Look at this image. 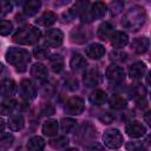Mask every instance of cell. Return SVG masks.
<instances>
[{
	"mask_svg": "<svg viewBox=\"0 0 151 151\" xmlns=\"http://www.w3.org/2000/svg\"><path fill=\"white\" fill-rule=\"evenodd\" d=\"M86 59H85V57H83L81 54H74L72 58H71V60H70V66H71V68L73 70V71H80V70H83V68H85V66H86Z\"/></svg>",
	"mask_w": 151,
	"mask_h": 151,
	"instance_id": "d4e9b609",
	"label": "cell"
},
{
	"mask_svg": "<svg viewBox=\"0 0 151 151\" xmlns=\"http://www.w3.org/2000/svg\"><path fill=\"white\" fill-rule=\"evenodd\" d=\"M127 151H147V146L139 140H131L127 142L125 145Z\"/></svg>",
	"mask_w": 151,
	"mask_h": 151,
	"instance_id": "4dcf8cb0",
	"label": "cell"
},
{
	"mask_svg": "<svg viewBox=\"0 0 151 151\" xmlns=\"http://www.w3.org/2000/svg\"><path fill=\"white\" fill-rule=\"evenodd\" d=\"M146 72V65L143 61H136L129 66V76L132 79H139L144 77Z\"/></svg>",
	"mask_w": 151,
	"mask_h": 151,
	"instance_id": "5bb4252c",
	"label": "cell"
},
{
	"mask_svg": "<svg viewBox=\"0 0 151 151\" xmlns=\"http://www.w3.org/2000/svg\"><path fill=\"white\" fill-rule=\"evenodd\" d=\"M5 126H6V124H5V120L2 119V118H0V133L5 130Z\"/></svg>",
	"mask_w": 151,
	"mask_h": 151,
	"instance_id": "ee69618b",
	"label": "cell"
},
{
	"mask_svg": "<svg viewBox=\"0 0 151 151\" xmlns=\"http://www.w3.org/2000/svg\"><path fill=\"white\" fill-rule=\"evenodd\" d=\"M149 46H150V41H149V38H146V37L136 38V39L132 41V44H131L132 50H133L136 53H138V54L145 53V52L147 51Z\"/></svg>",
	"mask_w": 151,
	"mask_h": 151,
	"instance_id": "2e32d148",
	"label": "cell"
},
{
	"mask_svg": "<svg viewBox=\"0 0 151 151\" xmlns=\"http://www.w3.org/2000/svg\"><path fill=\"white\" fill-rule=\"evenodd\" d=\"M76 123L77 122L74 119H72V118H63L61 119V130L64 132L68 133V132L73 131V129L76 126Z\"/></svg>",
	"mask_w": 151,
	"mask_h": 151,
	"instance_id": "836d02e7",
	"label": "cell"
},
{
	"mask_svg": "<svg viewBox=\"0 0 151 151\" xmlns=\"http://www.w3.org/2000/svg\"><path fill=\"white\" fill-rule=\"evenodd\" d=\"M64 41V33L58 28L48 29L45 34V44L50 47H58Z\"/></svg>",
	"mask_w": 151,
	"mask_h": 151,
	"instance_id": "9c48e42d",
	"label": "cell"
},
{
	"mask_svg": "<svg viewBox=\"0 0 151 151\" xmlns=\"http://www.w3.org/2000/svg\"><path fill=\"white\" fill-rule=\"evenodd\" d=\"M150 114H151V113H150V112H147V113L145 114V117H144V118H145V120H146V123H147L149 125L151 124V120H150Z\"/></svg>",
	"mask_w": 151,
	"mask_h": 151,
	"instance_id": "f6af8a7d",
	"label": "cell"
},
{
	"mask_svg": "<svg viewBox=\"0 0 151 151\" xmlns=\"http://www.w3.org/2000/svg\"><path fill=\"white\" fill-rule=\"evenodd\" d=\"M13 29V24L8 20H0V34L8 35Z\"/></svg>",
	"mask_w": 151,
	"mask_h": 151,
	"instance_id": "d590c367",
	"label": "cell"
},
{
	"mask_svg": "<svg viewBox=\"0 0 151 151\" xmlns=\"http://www.w3.org/2000/svg\"><path fill=\"white\" fill-rule=\"evenodd\" d=\"M109 104L113 110H123L126 107V99L122 96L114 94L109 99Z\"/></svg>",
	"mask_w": 151,
	"mask_h": 151,
	"instance_id": "83f0119b",
	"label": "cell"
},
{
	"mask_svg": "<svg viewBox=\"0 0 151 151\" xmlns=\"http://www.w3.org/2000/svg\"><path fill=\"white\" fill-rule=\"evenodd\" d=\"M13 9V5L8 0H0V18L6 17Z\"/></svg>",
	"mask_w": 151,
	"mask_h": 151,
	"instance_id": "d6a6232c",
	"label": "cell"
},
{
	"mask_svg": "<svg viewBox=\"0 0 151 151\" xmlns=\"http://www.w3.org/2000/svg\"><path fill=\"white\" fill-rule=\"evenodd\" d=\"M13 142H14V137L11 133H5V134L0 136V147L1 149H7V147L12 146Z\"/></svg>",
	"mask_w": 151,
	"mask_h": 151,
	"instance_id": "e575fe53",
	"label": "cell"
},
{
	"mask_svg": "<svg viewBox=\"0 0 151 151\" xmlns=\"http://www.w3.org/2000/svg\"><path fill=\"white\" fill-rule=\"evenodd\" d=\"M31 55L29 52L25 48H19V47H11L6 52V60L8 64L15 66L18 70L24 71L25 66L29 61Z\"/></svg>",
	"mask_w": 151,
	"mask_h": 151,
	"instance_id": "3957f363",
	"label": "cell"
},
{
	"mask_svg": "<svg viewBox=\"0 0 151 151\" xmlns=\"http://www.w3.org/2000/svg\"><path fill=\"white\" fill-rule=\"evenodd\" d=\"M87 39H88V33H87V31L84 27H80L79 26V27L74 28L71 32V40L73 42L81 44V42H85Z\"/></svg>",
	"mask_w": 151,
	"mask_h": 151,
	"instance_id": "44dd1931",
	"label": "cell"
},
{
	"mask_svg": "<svg viewBox=\"0 0 151 151\" xmlns=\"http://www.w3.org/2000/svg\"><path fill=\"white\" fill-rule=\"evenodd\" d=\"M50 63H51V67H52L53 72H55V73H59L64 68V59L59 54L52 55L50 58Z\"/></svg>",
	"mask_w": 151,
	"mask_h": 151,
	"instance_id": "f1b7e54d",
	"label": "cell"
},
{
	"mask_svg": "<svg viewBox=\"0 0 151 151\" xmlns=\"http://www.w3.org/2000/svg\"><path fill=\"white\" fill-rule=\"evenodd\" d=\"M85 151H105V149L99 143H91L85 147Z\"/></svg>",
	"mask_w": 151,
	"mask_h": 151,
	"instance_id": "f35d334b",
	"label": "cell"
},
{
	"mask_svg": "<svg viewBox=\"0 0 151 151\" xmlns=\"http://www.w3.org/2000/svg\"><path fill=\"white\" fill-rule=\"evenodd\" d=\"M106 78L112 84H120L125 79V71L123 70V67L112 64L106 70Z\"/></svg>",
	"mask_w": 151,
	"mask_h": 151,
	"instance_id": "52a82bcc",
	"label": "cell"
},
{
	"mask_svg": "<svg viewBox=\"0 0 151 151\" xmlns=\"http://www.w3.org/2000/svg\"><path fill=\"white\" fill-rule=\"evenodd\" d=\"M96 136H97L96 127L92 124H90L88 122H86V123H84L83 125L79 126L74 137L78 139L79 143H86V142L93 140L96 138Z\"/></svg>",
	"mask_w": 151,
	"mask_h": 151,
	"instance_id": "5b68a950",
	"label": "cell"
},
{
	"mask_svg": "<svg viewBox=\"0 0 151 151\" xmlns=\"http://www.w3.org/2000/svg\"><path fill=\"white\" fill-rule=\"evenodd\" d=\"M67 86H68L71 90H76V88H78V81H77V79H72V80L67 81Z\"/></svg>",
	"mask_w": 151,
	"mask_h": 151,
	"instance_id": "b9f144b4",
	"label": "cell"
},
{
	"mask_svg": "<svg viewBox=\"0 0 151 151\" xmlns=\"http://www.w3.org/2000/svg\"><path fill=\"white\" fill-rule=\"evenodd\" d=\"M57 21V14L53 13V12H45L42 13L37 20L35 22L42 27H47V26H51L53 25L54 22Z\"/></svg>",
	"mask_w": 151,
	"mask_h": 151,
	"instance_id": "ffe728a7",
	"label": "cell"
},
{
	"mask_svg": "<svg viewBox=\"0 0 151 151\" xmlns=\"http://www.w3.org/2000/svg\"><path fill=\"white\" fill-rule=\"evenodd\" d=\"M15 104L17 103L14 100H9V99L0 101V114H9L15 109L17 106Z\"/></svg>",
	"mask_w": 151,
	"mask_h": 151,
	"instance_id": "f546056e",
	"label": "cell"
},
{
	"mask_svg": "<svg viewBox=\"0 0 151 151\" xmlns=\"http://www.w3.org/2000/svg\"><path fill=\"white\" fill-rule=\"evenodd\" d=\"M145 19H146L145 9L140 6H133L124 14L122 24L130 31H137L144 25Z\"/></svg>",
	"mask_w": 151,
	"mask_h": 151,
	"instance_id": "6da1fadb",
	"label": "cell"
},
{
	"mask_svg": "<svg viewBox=\"0 0 151 151\" xmlns=\"http://www.w3.org/2000/svg\"><path fill=\"white\" fill-rule=\"evenodd\" d=\"M146 103H147V101L145 100V98H139V99L137 100V104H138V106H139V107H142V109L146 106Z\"/></svg>",
	"mask_w": 151,
	"mask_h": 151,
	"instance_id": "7bdbcfd3",
	"label": "cell"
},
{
	"mask_svg": "<svg viewBox=\"0 0 151 151\" xmlns=\"http://www.w3.org/2000/svg\"><path fill=\"white\" fill-rule=\"evenodd\" d=\"M103 142L109 149H118L123 144V134L117 129L106 130L103 134Z\"/></svg>",
	"mask_w": 151,
	"mask_h": 151,
	"instance_id": "277c9868",
	"label": "cell"
},
{
	"mask_svg": "<svg viewBox=\"0 0 151 151\" xmlns=\"http://www.w3.org/2000/svg\"><path fill=\"white\" fill-rule=\"evenodd\" d=\"M107 100V94L103 90H96L90 94V101L93 105H103Z\"/></svg>",
	"mask_w": 151,
	"mask_h": 151,
	"instance_id": "4316f807",
	"label": "cell"
},
{
	"mask_svg": "<svg viewBox=\"0 0 151 151\" xmlns=\"http://www.w3.org/2000/svg\"><path fill=\"white\" fill-rule=\"evenodd\" d=\"M106 5L101 1H96L93 2L90 7H88V12H90V17L92 20H97V19H100L105 15L106 13Z\"/></svg>",
	"mask_w": 151,
	"mask_h": 151,
	"instance_id": "4fadbf2b",
	"label": "cell"
},
{
	"mask_svg": "<svg viewBox=\"0 0 151 151\" xmlns=\"http://www.w3.org/2000/svg\"><path fill=\"white\" fill-rule=\"evenodd\" d=\"M45 147V140L44 138L39 136H34L28 139L27 142V150L28 151H42Z\"/></svg>",
	"mask_w": 151,
	"mask_h": 151,
	"instance_id": "603a6c76",
	"label": "cell"
},
{
	"mask_svg": "<svg viewBox=\"0 0 151 151\" xmlns=\"http://www.w3.org/2000/svg\"><path fill=\"white\" fill-rule=\"evenodd\" d=\"M65 151H78L77 149H67V150H65Z\"/></svg>",
	"mask_w": 151,
	"mask_h": 151,
	"instance_id": "7dc6e473",
	"label": "cell"
},
{
	"mask_svg": "<svg viewBox=\"0 0 151 151\" xmlns=\"http://www.w3.org/2000/svg\"><path fill=\"white\" fill-rule=\"evenodd\" d=\"M53 113H54V107L51 104L42 105V107H41V114H44V116H51Z\"/></svg>",
	"mask_w": 151,
	"mask_h": 151,
	"instance_id": "ab89813d",
	"label": "cell"
},
{
	"mask_svg": "<svg viewBox=\"0 0 151 151\" xmlns=\"http://www.w3.org/2000/svg\"><path fill=\"white\" fill-rule=\"evenodd\" d=\"M110 58L114 61H124L126 59V53L123 51H112L110 53Z\"/></svg>",
	"mask_w": 151,
	"mask_h": 151,
	"instance_id": "74e56055",
	"label": "cell"
},
{
	"mask_svg": "<svg viewBox=\"0 0 151 151\" xmlns=\"http://www.w3.org/2000/svg\"><path fill=\"white\" fill-rule=\"evenodd\" d=\"M58 129H59V124L55 119H47L44 124H42V133L47 137H52V136H55L57 132H58Z\"/></svg>",
	"mask_w": 151,
	"mask_h": 151,
	"instance_id": "d6986e66",
	"label": "cell"
},
{
	"mask_svg": "<svg viewBox=\"0 0 151 151\" xmlns=\"http://www.w3.org/2000/svg\"><path fill=\"white\" fill-rule=\"evenodd\" d=\"M84 84L87 86V87H94V86H98L101 81V74L98 70L96 68H91V70H87L84 74Z\"/></svg>",
	"mask_w": 151,
	"mask_h": 151,
	"instance_id": "8fae6325",
	"label": "cell"
},
{
	"mask_svg": "<svg viewBox=\"0 0 151 151\" xmlns=\"http://www.w3.org/2000/svg\"><path fill=\"white\" fill-rule=\"evenodd\" d=\"M68 144V139L64 136H60V137H57L55 139H52L50 142V145L53 147V149H64L66 147Z\"/></svg>",
	"mask_w": 151,
	"mask_h": 151,
	"instance_id": "1f68e13d",
	"label": "cell"
},
{
	"mask_svg": "<svg viewBox=\"0 0 151 151\" xmlns=\"http://www.w3.org/2000/svg\"><path fill=\"white\" fill-rule=\"evenodd\" d=\"M19 92L25 100H32L37 97V88L29 79H22L19 85Z\"/></svg>",
	"mask_w": 151,
	"mask_h": 151,
	"instance_id": "ba28073f",
	"label": "cell"
},
{
	"mask_svg": "<svg viewBox=\"0 0 151 151\" xmlns=\"http://www.w3.org/2000/svg\"><path fill=\"white\" fill-rule=\"evenodd\" d=\"M85 53L91 59H100L105 53V48H104L103 45L94 42V44H91L86 47Z\"/></svg>",
	"mask_w": 151,
	"mask_h": 151,
	"instance_id": "9a60e30c",
	"label": "cell"
},
{
	"mask_svg": "<svg viewBox=\"0 0 151 151\" xmlns=\"http://www.w3.org/2000/svg\"><path fill=\"white\" fill-rule=\"evenodd\" d=\"M17 92V84L12 79H4L0 81V96L5 99H11Z\"/></svg>",
	"mask_w": 151,
	"mask_h": 151,
	"instance_id": "30bf717a",
	"label": "cell"
},
{
	"mask_svg": "<svg viewBox=\"0 0 151 151\" xmlns=\"http://www.w3.org/2000/svg\"><path fill=\"white\" fill-rule=\"evenodd\" d=\"M2 71H4V65H2L1 63H0V73H1Z\"/></svg>",
	"mask_w": 151,
	"mask_h": 151,
	"instance_id": "bcb514c9",
	"label": "cell"
},
{
	"mask_svg": "<svg viewBox=\"0 0 151 151\" xmlns=\"http://www.w3.org/2000/svg\"><path fill=\"white\" fill-rule=\"evenodd\" d=\"M25 120L21 114H12L8 118V127L12 131H19L24 127Z\"/></svg>",
	"mask_w": 151,
	"mask_h": 151,
	"instance_id": "cb8c5ba5",
	"label": "cell"
},
{
	"mask_svg": "<svg viewBox=\"0 0 151 151\" xmlns=\"http://www.w3.org/2000/svg\"><path fill=\"white\" fill-rule=\"evenodd\" d=\"M112 33H113V26H112V24H110L109 21H104V22H101V24L99 25L98 32H97L99 39L106 40L107 38H110V37L112 35Z\"/></svg>",
	"mask_w": 151,
	"mask_h": 151,
	"instance_id": "7402d4cb",
	"label": "cell"
},
{
	"mask_svg": "<svg viewBox=\"0 0 151 151\" xmlns=\"http://www.w3.org/2000/svg\"><path fill=\"white\" fill-rule=\"evenodd\" d=\"M113 114H111L110 112H105V113H103L100 117H99V119H100V122L101 123H104V124H110L112 120H113Z\"/></svg>",
	"mask_w": 151,
	"mask_h": 151,
	"instance_id": "60d3db41",
	"label": "cell"
},
{
	"mask_svg": "<svg viewBox=\"0 0 151 151\" xmlns=\"http://www.w3.org/2000/svg\"><path fill=\"white\" fill-rule=\"evenodd\" d=\"M41 6V2L39 0H31V1H27L25 5H24V14L26 17H32L34 15L39 8Z\"/></svg>",
	"mask_w": 151,
	"mask_h": 151,
	"instance_id": "484cf974",
	"label": "cell"
},
{
	"mask_svg": "<svg viewBox=\"0 0 151 151\" xmlns=\"http://www.w3.org/2000/svg\"><path fill=\"white\" fill-rule=\"evenodd\" d=\"M84 109H85V104L80 97H71L70 99L66 100V103L64 105L65 112L71 116H78V114L83 113Z\"/></svg>",
	"mask_w": 151,
	"mask_h": 151,
	"instance_id": "8992f818",
	"label": "cell"
},
{
	"mask_svg": "<svg viewBox=\"0 0 151 151\" xmlns=\"http://www.w3.org/2000/svg\"><path fill=\"white\" fill-rule=\"evenodd\" d=\"M48 50L45 46H37L33 50V54L37 59H46L48 57Z\"/></svg>",
	"mask_w": 151,
	"mask_h": 151,
	"instance_id": "8d00e7d4",
	"label": "cell"
},
{
	"mask_svg": "<svg viewBox=\"0 0 151 151\" xmlns=\"http://www.w3.org/2000/svg\"><path fill=\"white\" fill-rule=\"evenodd\" d=\"M31 74L33 78H35L38 80H45L48 76V71H47L45 65L37 63L31 67Z\"/></svg>",
	"mask_w": 151,
	"mask_h": 151,
	"instance_id": "ac0fdd59",
	"label": "cell"
},
{
	"mask_svg": "<svg viewBox=\"0 0 151 151\" xmlns=\"http://www.w3.org/2000/svg\"><path fill=\"white\" fill-rule=\"evenodd\" d=\"M125 131H126L127 136H130L131 138H139V137H142V136L145 134L146 129L139 122H131L130 124L126 125Z\"/></svg>",
	"mask_w": 151,
	"mask_h": 151,
	"instance_id": "7c38bea8",
	"label": "cell"
},
{
	"mask_svg": "<svg viewBox=\"0 0 151 151\" xmlns=\"http://www.w3.org/2000/svg\"><path fill=\"white\" fill-rule=\"evenodd\" d=\"M111 38V44L117 47V48H120V47H124L127 42H129V37L125 32H122V31H116L112 33V35L110 37Z\"/></svg>",
	"mask_w": 151,
	"mask_h": 151,
	"instance_id": "e0dca14e",
	"label": "cell"
},
{
	"mask_svg": "<svg viewBox=\"0 0 151 151\" xmlns=\"http://www.w3.org/2000/svg\"><path fill=\"white\" fill-rule=\"evenodd\" d=\"M41 37V32L32 26V25H27L24 27H20L13 35V41L20 45H32L35 44Z\"/></svg>",
	"mask_w": 151,
	"mask_h": 151,
	"instance_id": "7a4b0ae2",
	"label": "cell"
}]
</instances>
